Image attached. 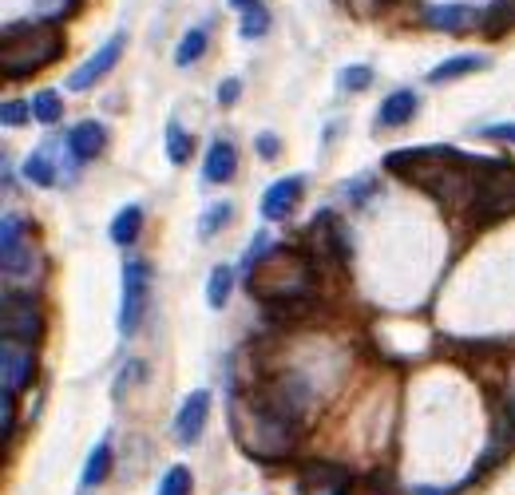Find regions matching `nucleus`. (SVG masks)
Returning <instances> with one entry per match:
<instances>
[{"label":"nucleus","mask_w":515,"mask_h":495,"mask_svg":"<svg viewBox=\"0 0 515 495\" xmlns=\"http://www.w3.org/2000/svg\"><path fill=\"white\" fill-rule=\"evenodd\" d=\"M480 135L484 139H496V143H515V123H488Z\"/></svg>","instance_id":"33"},{"label":"nucleus","mask_w":515,"mask_h":495,"mask_svg":"<svg viewBox=\"0 0 515 495\" xmlns=\"http://www.w3.org/2000/svg\"><path fill=\"white\" fill-rule=\"evenodd\" d=\"M349 472L341 464H329V460H309L298 476V488L302 495H345L349 492Z\"/></svg>","instance_id":"12"},{"label":"nucleus","mask_w":515,"mask_h":495,"mask_svg":"<svg viewBox=\"0 0 515 495\" xmlns=\"http://www.w3.org/2000/svg\"><path fill=\"white\" fill-rule=\"evenodd\" d=\"M472 222L488 226L515 214V163L508 159H480L472 183Z\"/></svg>","instance_id":"4"},{"label":"nucleus","mask_w":515,"mask_h":495,"mask_svg":"<svg viewBox=\"0 0 515 495\" xmlns=\"http://www.w3.org/2000/svg\"><path fill=\"white\" fill-rule=\"evenodd\" d=\"M270 24H274L270 8H262V4H250V8H242L238 32H242V40H262V36L270 32Z\"/></svg>","instance_id":"23"},{"label":"nucleus","mask_w":515,"mask_h":495,"mask_svg":"<svg viewBox=\"0 0 515 495\" xmlns=\"http://www.w3.org/2000/svg\"><path fill=\"white\" fill-rule=\"evenodd\" d=\"M0 333L8 341H24V345H36L44 337V313L36 305L32 294H20V290H4V317H0Z\"/></svg>","instance_id":"6"},{"label":"nucleus","mask_w":515,"mask_h":495,"mask_svg":"<svg viewBox=\"0 0 515 495\" xmlns=\"http://www.w3.org/2000/svg\"><path fill=\"white\" fill-rule=\"evenodd\" d=\"M302 195H306V179L302 175H286V179L270 183L266 195H262V218L266 222H286L298 210Z\"/></svg>","instance_id":"11"},{"label":"nucleus","mask_w":515,"mask_h":495,"mask_svg":"<svg viewBox=\"0 0 515 495\" xmlns=\"http://www.w3.org/2000/svg\"><path fill=\"white\" fill-rule=\"evenodd\" d=\"M230 218H234V206H230V202H214L203 218H199V238H214V234H222Z\"/></svg>","instance_id":"27"},{"label":"nucleus","mask_w":515,"mask_h":495,"mask_svg":"<svg viewBox=\"0 0 515 495\" xmlns=\"http://www.w3.org/2000/svg\"><path fill=\"white\" fill-rule=\"evenodd\" d=\"M373 84V68H365V64H349L341 76H337V88L341 92H365Z\"/></svg>","instance_id":"28"},{"label":"nucleus","mask_w":515,"mask_h":495,"mask_svg":"<svg viewBox=\"0 0 515 495\" xmlns=\"http://www.w3.org/2000/svg\"><path fill=\"white\" fill-rule=\"evenodd\" d=\"M500 396H504V416L515 428V357L504 365V385H500Z\"/></svg>","instance_id":"30"},{"label":"nucleus","mask_w":515,"mask_h":495,"mask_svg":"<svg viewBox=\"0 0 515 495\" xmlns=\"http://www.w3.org/2000/svg\"><path fill=\"white\" fill-rule=\"evenodd\" d=\"M278 151H282V143H278L270 131H262V135H258V155H262V159H278Z\"/></svg>","instance_id":"36"},{"label":"nucleus","mask_w":515,"mask_h":495,"mask_svg":"<svg viewBox=\"0 0 515 495\" xmlns=\"http://www.w3.org/2000/svg\"><path fill=\"white\" fill-rule=\"evenodd\" d=\"M36 377V357H32V345L24 341H8L0 345V381H4V393H24Z\"/></svg>","instance_id":"9"},{"label":"nucleus","mask_w":515,"mask_h":495,"mask_svg":"<svg viewBox=\"0 0 515 495\" xmlns=\"http://www.w3.org/2000/svg\"><path fill=\"white\" fill-rule=\"evenodd\" d=\"M191 151H195V143H191V135L171 119L167 123V159L175 163V167H183L187 159H191Z\"/></svg>","instance_id":"25"},{"label":"nucleus","mask_w":515,"mask_h":495,"mask_svg":"<svg viewBox=\"0 0 515 495\" xmlns=\"http://www.w3.org/2000/svg\"><path fill=\"white\" fill-rule=\"evenodd\" d=\"M373 191H377V183H373V175H365V179H353L349 187H345V195H349V202H365V198H373Z\"/></svg>","instance_id":"31"},{"label":"nucleus","mask_w":515,"mask_h":495,"mask_svg":"<svg viewBox=\"0 0 515 495\" xmlns=\"http://www.w3.org/2000/svg\"><path fill=\"white\" fill-rule=\"evenodd\" d=\"M107 234H111L115 246H131V242L143 234V206H135V202L123 206V210L111 218V230H107Z\"/></svg>","instance_id":"19"},{"label":"nucleus","mask_w":515,"mask_h":495,"mask_svg":"<svg viewBox=\"0 0 515 495\" xmlns=\"http://www.w3.org/2000/svg\"><path fill=\"white\" fill-rule=\"evenodd\" d=\"M230 416H234V436H238V444H242L250 456H258V460H282V456H290L294 444H298V420H294L290 412H282V408H278L274 400H266V396H250V400H246V412H242V404L234 400Z\"/></svg>","instance_id":"2"},{"label":"nucleus","mask_w":515,"mask_h":495,"mask_svg":"<svg viewBox=\"0 0 515 495\" xmlns=\"http://www.w3.org/2000/svg\"><path fill=\"white\" fill-rule=\"evenodd\" d=\"M28 119H36L32 115V103H24V99H4L0 103V123L4 127H24Z\"/></svg>","instance_id":"29"},{"label":"nucleus","mask_w":515,"mask_h":495,"mask_svg":"<svg viewBox=\"0 0 515 495\" xmlns=\"http://www.w3.org/2000/svg\"><path fill=\"white\" fill-rule=\"evenodd\" d=\"M345 4H349L357 16H373V12H381V8L393 4V0H345Z\"/></svg>","instance_id":"37"},{"label":"nucleus","mask_w":515,"mask_h":495,"mask_svg":"<svg viewBox=\"0 0 515 495\" xmlns=\"http://www.w3.org/2000/svg\"><path fill=\"white\" fill-rule=\"evenodd\" d=\"M206 44H210L206 28H191V32L179 40V48H175V64H179V68L199 64V60H203V52H206Z\"/></svg>","instance_id":"24"},{"label":"nucleus","mask_w":515,"mask_h":495,"mask_svg":"<svg viewBox=\"0 0 515 495\" xmlns=\"http://www.w3.org/2000/svg\"><path fill=\"white\" fill-rule=\"evenodd\" d=\"M234 294V270L230 266H214L210 278H206V305L210 309H222Z\"/></svg>","instance_id":"21"},{"label":"nucleus","mask_w":515,"mask_h":495,"mask_svg":"<svg viewBox=\"0 0 515 495\" xmlns=\"http://www.w3.org/2000/svg\"><path fill=\"white\" fill-rule=\"evenodd\" d=\"M16 432V393H4V444H12Z\"/></svg>","instance_id":"34"},{"label":"nucleus","mask_w":515,"mask_h":495,"mask_svg":"<svg viewBox=\"0 0 515 495\" xmlns=\"http://www.w3.org/2000/svg\"><path fill=\"white\" fill-rule=\"evenodd\" d=\"M345 495H389V488H385L377 476H365V480H353Z\"/></svg>","instance_id":"32"},{"label":"nucleus","mask_w":515,"mask_h":495,"mask_svg":"<svg viewBox=\"0 0 515 495\" xmlns=\"http://www.w3.org/2000/svg\"><path fill=\"white\" fill-rule=\"evenodd\" d=\"M159 495H195V472L187 464H175L167 468L163 484H159Z\"/></svg>","instance_id":"26"},{"label":"nucleus","mask_w":515,"mask_h":495,"mask_svg":"<svg viewBox=\"0 0 515 495\" xmlns=\"http://www.w3.org/2000/svg\"><path fill=\"white\" fill-rule=\"evenodd\" d=\"M480 68H488V56L464 52V56H452V60L436 64V68L428 72V84H452V80H464V76H472V72H480Z\"/></svg>","instance_id":"16"},{"label":"nucleus","mask_w":515,"mask_h":495,"mask_svg":"<svg viewBox=\"0 0 515 495\" xmlns=\"http://www.w3.org/2000/svg\"><path fill=\"white\" fill-rule=\"evenodd\" d=\"M103 147H107V127H103L100 119H80V123L68 131V155H72L76 163L100 159Z\"/></svg>","instance_id":"13"},{"label":"nucleus","mask_w":515,"mask_h":495,"mask_svg":"<svg viewBox=\"0 0 515 495\" xmlns=\"http://www.w3.org/2000/svg\"><path fill=\"white\" fill-rule=\"evenodd\" d=\"M111 468H115V452H111V444H107V440H100V444L88 452V464H84V488H88V492H96L100 484H107Z\"/></svg>","instance_id":"18"},{"label":"nucleus","mask_w":515,"mask_h":495,"mask_svg":"<svg viewBox=\"0 0 515 495\" xmlns=\"http://www.w3.org/2000/svg\"><path fill=\"white\" fill-rule=\"evenodd\" d=\"M206 420H210V393H206V389H195V393L179 404L171 432H175V440H179V444H187V448H191V444H199V440H203Z\"/></svg>","instance_id":"10"},{"label":"nucleus","mask_w":515,"mask_h":495,"mask_svg":"<svg viewBox=\"0 0 515 495\" xmlns=\"http://www.w3.org/2000/svg\"><path fill=\"white\" fill-rule=\"evenodd\" d=\"M258 250H262V238L246 258V290L262 305L313 297V266L302 250H290V246H270L266 254Z\"/></svg>","instance_id":"1"},{"label":"nucleus","mask_w":515,"mask_h":495,"mask_svg":"<svg viewBox=\"0 0 515 495\" xmlns=\"http://www.w3.org/2000/svg\"><path fill=\"white\" fill-rule=\"evenodd\" d=\"M123 52H127V32H115L103 48H96V52H92V56H88L72 76H68V88H72V92H88V88H96L100 80H107V72L119 64V56H123Z\"/></svg>","instance_id":"8"},{"label":"nucleus","mask_w":515,"mask_h":495,"mask_svg":"<svg viewBox=\"0 0 515 495\" xmlns=\"http://www.w3.org/2000/svg\"><path fill=\"white\" fill-rule=\"evenodd\" d=\"M234 175H238V147H234L230 139H214V143L206 147L203 179L214 183V187H222V183H230Z\"/></svg>","instance_id":"14"},{"label":"nucleus","mask_w":515,"mask_h":495,"mask_svg":"<svg viewBox=\"0 0 515 495\" xmlns=\"http://www.w3.org/2000/svg\"><path fill=\"white\" fill-rule=\"evenodd\" d=\"M412 115H416V92H393V96L381 103V111H377V123L381 127H405Z\"/></svg>","instance_id":"17"},{"label":"nucleus","mask_w":515,"mask_h":495,"mask_svg":"<svg viewBox=\"0 0 515 495\" xmlns=\"http://www.w3.org/2000/svg\"><path fill=\"white\" fill-rule=\"evenodd\" d=\"M424 24H432L436 32H464L468 24H476V8H468V4H432V8H424Z\"/></svg>","instance_id":"15"},{"label":"nucleus","mask_w":515,"mask_h":495,"mask_svg":"<svg viewBox=\"0 0 515 495\" xmlns=\"http://www.w3.org/2000/svg\"><path fill=\"white\" fill-rule=\"evenodd\" d=\"M238 96H242V84H238V80H222V84H218V103H222V107H234Z\"/></svg>","instance_id":"35"},{"label":"nucleus","mask_w":515,"mask_h":495,"mask_svg":"<svg viewBox=\"0 0 515 495\" xmlns=\"http://www.w3.org/2000/svg\"><path fill=\"white\" fill-rule=\"evenodd\" d=\"M32 115L44 123V127H56L60 119H64V99L56 88H44V92H36L32 96Z\"/></svg>","instance_id":"22"},{"label":"nucleus","mask_w":515,"mask_h":495,"mask_svg":"<svg viewBox=\"0 0 515 495\" xmlns=\"http://www.w3.org/2000/svg\"><path fill=\"white\" fill-rule=\"evenodd\" d=\"M64 56V36L56 24H8L0 44V72L4 80H28L40 68L56 64Z\"/></svg>","instance_id":"3"},{"label":"nucleus","mask_w":515,"mask_h":495,"mask_svg":"<svg viewBox=\"0 0 515 495\" xmlns=\"http://www.w3.org/2000/svg\"><path fill=\"white\" fill-rule=\"evenodd\" d=\"M151 301V266L143 258L123 262V294H119V337H135Z\"/></svg>","instance_id":"5"},{"label":"nucleus","mask_w":515,"mask_h":495,"mask_svg":"<svg viewBox=\"0 0 515 495\" xmlns=\"http://www.w3.org/2000/svg\"><path fill=\"white\" fill-rule=\"evenodd\" d=\"M234 8H250V4H262V0H230Z\"/></svg>","instance_id":"38"},{"label":"nucleus","mask_w":515,"mask_h":495,"mask_svg":"<svg viewBox=\"0 0 515 495\" xmlns=\"http://www.w3.org/2000/svg\"><path fill=\"white\" fill-rule=\"evenodd\" d=\"M4 278L16 282V278H32L36 274V246H32V234H28V222L20 214H4Z\"/></svg>","instance_id":"7"},{"label":"nucleus","mask_w":515,"mask_h":495,"mask_svg":"<svg viewBox=\"0 0 515 495\" xmlns=\"http://www.w3.org/2000/svg\"><path fill=\"white\" fill-rule=\"evenodd\" d=\"M20 171H24V179H28V183H36V187H44V191H48V187H56V163H52V151H48V147L32 151V155L24 159V167H20Z\"/></svg>","instance_id":"20"}]
</instances>
